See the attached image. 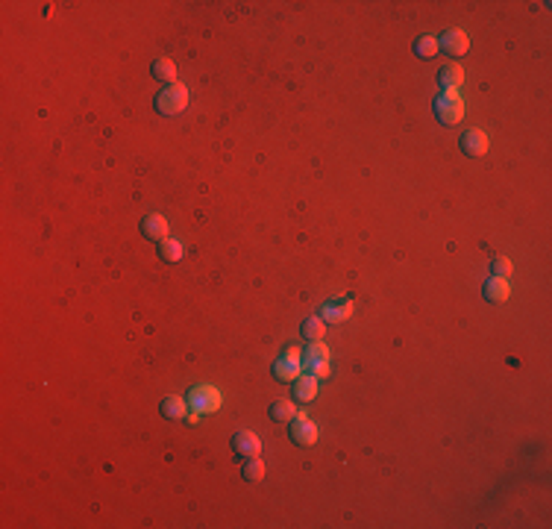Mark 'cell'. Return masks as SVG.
<instances>
[{
	"label": "cell",
	"mask_w": 552,
	"mask_h": 529,
	"mask_svg": "<svg viewBox=\"0 0 552 529\" xmlns=\"http://www.w3.org/2000/svg\"><path fill=\"white\" fill-rule=\"evenodd\" d=\"M141 235L147 238V242H153V244H159V242H165L168 238V221L159 215V212H150V215H144L141 218Z\"/></svg>",
	"instance_id": "7"
},
{
	"label": "cell",
	"mask_w": 552,
	"mask_h": 529,
	"mask_svg": "<svg viewBox=\"0 0 552 529\" xmlns=\"http://www.w3.org/2000/svg\"><path fill=\"white\" fill-rule=\"evenodd\" d=\"M288 438H291V444H297V447H311V444L317 441V427L306 418V414H294Z\"/></svg>",
	"instance_id": "4"
},
{
	"label": "cell",
	"mask_w": 552,
	"mask_h": 529,
	"mask_svg": "<svg viewBox=\"0 0 552 529\" xmlns=\"http://www.w3.org/2000/svg\"><path fill=\"white\" fill-rule=\"evenodd\" d=\"M185 400H189V406H191L197 414H203V412H217V409H221V391H217L215 386H209V382H200V386H194Z\"/></svg>",
	"instance_id": "3"
},
{
	"label": "cell",
	"mask_w": 552,
	"mask_h": 529,
	"mask_svg": "<svg viewBox=\"0 0 552 529\" xmlns=\"http://www.w3.org/2000/svg\"><path fill=\"white\" fill-rule=\"evenodd\" d=\"M326 359H329V350H326L324 341H311V344L303 350V368L320 365V362H326Z\"/></svg>",
	"instance_id": "18"
},
{
	"label": "cell",
	"mask_w": 552,
	"mask_h": 529,
	"mask_svg": "<svg viewBox=\"0 0 552 529\" xmlns=\"http://www.w3.org/2000/svg\"><path fill=\"white\" fill-rule=\"evenodd\" d=\"M432 112L444 127H455V124L464 118V100L458 97V91H441L432 103Z\"/></svg>",
	"instance_id": "2"
},
{
	"label": "cell",
	"mask_w": 552,
	"mask_h": 529,
	"mask_svg": "<svg viewBox=\"0 0 552 529\" xmlns=\"http://www.w3.org/2000/svg\"><path fill=\"white\" fill-rule=\"evenodd\" d=\"M435 80H438L441 91H455L464 82V71L458 68V65H444L438 74H435Z\"/></svg>",
	"instance_id": "13"
},
{
	"label": "cell",
	"mask_w": 552,
	"mask_h": 529,
	"mask_svg": "<svg viewBox=\"0 0 552 529\" xmlns=\"http://www.w3.org/2000/svg\"><path fill=\"white\" fill-rule=\"evenodd\" d=\"M283 359H288V362H297V365H303V350H300L297 344H288V347L283 350Z\"/></svg>",
	"instance_id": "23"
},
{
	"label": "cell",
	"mask_w": 552,
	"mask_h": 529,
	"mask_svg": "<svg viewBox=\"0 0 552 529\" xmlns=\"http://www.w3.org/2000/svg\"><path fill=\"white\" fill-rule=\"evenodd\" d=\"M309 371H311V377H315V379H326L329 377V362H320V365H309Z\"/></svg>",
	"instance_id": "24"
},
{
	"label": "cell",
	"mask_w": 552,
	"mask_h": 529,
	"mask_svg": "<svg viewBox=\"0 0 552 529\" xmlns=\"http://www.w3.org/2000/svg\"><path fill=\"white\" fill-rule=\"evenodd\" d=\"M300 336L309 338V341H324V336H326V324H324V320H320L317 315H311V318L303 320V327H300Z\"/></svg>",
	"instance_id": "17"
},
{
	"label": "cell",
	"mask_w": 552,
	"mask_h": 529,
	"mask_svg": "<svg viewBox=\"0 0 552 529\" xmlns=\"http://www.w3.org/2000/svg\"><path fill=\"white\" fill-rule=\"evenodd\" d=\"M270 371H274V377H276V379H283V382H294V379L300 377V373H303V365H297V362H288V359L279 356V359L274 362V368H270Z\"/></svg>",
	"instance_id": "16"
},
{
	"label": "cell",
	"mask_w": 552,
	"mask_h": 529,
	"mask_svg": "<svg viewBox=\"0 0 552 529\" xmlns=\"http://www.w3.org/2000/svg\"><path fill=\"white\" fill-rule=\"evenodd\" d=\"M182 242H173V238H165V242H159V259H165V262H180L182 259Z\"/></svg>",
	"instance_id": "19"
},
{
	"label": "cell",
	"mask_w": 552,
	"mask_h": 529,
	"mask_svg": "<svg viewBox=\"0 0 552 529\" xmlns=\"http://www.w3.org/2000/svg\"><path fill=\"white\" fill-rule=\"evenodd\" d=\"M294 414H297V406L291 400H274V403H270V409H267V418L276 421V423L294 421Z\"/></svg>",
	"instance_id": "15"
},
{
	"label": "cell",
	"mask_w": 552,
	"mask_h": 529,
	"mask_svg": "<svg viewBox=\"0 0 552 529\" xmlns=\"http://www.w3.org/2000/svg\"><path fill=\"white\" fill-rule=\"evenodd\" d=\"M150 74H153V80L165 82V86H173V82H176V65H173L171 59L159 56V59H153V65H150Z\"/></svg>",
	"instance_id": "14"
},
{
	"label": "cell",
	"mask_w": 552,
	"mask_h": 529,
	"mask_svg": "<svg viewBox=\"0 0 552 529\" xmlns=\"http://www.w3.org/2000/svg\"><path fill=\"white\" fill-rule=\"evenodd\" d=\"M185 106H189V89L180 86V82H173V86H168V89H162L159 95L153 97V109L159 112V115H168V118L180 115Z\"/></svg>",
	"instance_id": "1"
},
{
	"label": "cell",
	"mask_w": 552,
	"mask_h": 529,
	"mask_svg": "<svg viewBox=\"0 0 552 529\" xmlns=\"http://www.w3.org/2000/svg\"><path fill=\"white\" fill-rule=\"evenodd\" d=\"M291 394H294L297 403L315 400V394H317V379L311 377V373H300V377L294 379V386H291Z\"/></svg>",
	"instance_id": "11"
},
{
	"label": "cell",
	"mask_w": 552,
	"mask_h": 529,
	"mask_svg": "<svg viewBox=\"0 0 552 529\" xmlns=\"http://www.w3.org/2000/svg\"><path fill=\"white\" fill-rule=\"evenodd\" d=\"M241 476H244V482H262L265 480V462L259 459H244V471H241Z\"/></svg>",
	"instance_id": "20"
},
{
	"label": "cell",
	"mask_w": 552,
	"mask_h": 529,
	"mask_svg": "<svg viewBox=\"0 0 552 529\" xmlns=\"http://www.w3.org/2000/svg\"><path fill=\"white\" fill-rule=\"evenodd\" d=\"M482 297L488 303H505L512 297V288H508V279H499V277H488V283L482 288Z\"/></svg>",
	"instance_id": "10"
},
{
	"label": "cell",
	"mask_w": 552,
	"mask_h": 529,
	"mask_svg": "<svg viewBox=\"0 0 552 529\" xmlns=\"http://www.w3.org/2000/svg\"><path fill=\"white\" fill-rule=\"evenodd\" d=\"M458 148H461L464 156H485L491 141H488L482 130H464V136L458 139Z\"/></svg>",
	"instance_id": "8"
},
{
	"label": "cell",
	"mask_w": 552,
	"mask_h": 529,
	"mask_svg": "<svg viewBox=\"0 0 552 529\" xmlns=\"http://www.w3.org/2000/svg\"><path fill=\"white\" fill-rule=\"evenodd\" d=\"M438 47L444 50L446 56H464L467 50H470V38H467L461 30H446V33L441 36V41H438Z\"/></svg>",
	"instance_id": "9"
},
{
	"label": "cell",
	"mask_w": 552,
	"mask_h": 529,
	"mask_svg": "<svg viewBox=\"0 0 552 529\" xmlns=\"http://www.w3.org/2000/svg\"><path fill=\"white\" fill-rule=\"evenodd\" d=\"M414 54H418L420 59H432L435 54H438V38H435V36L414 38Z\"/></svg>",
	"instance_id": "21"
},
{
	"label": "cell",
	"mask_w": 552,
	"mask_h": 529,
	"mask_svg": "<svg viewBox=\"0 0 552 529\" xmlns=\"http://www.w3.org/2000/svg\"><path fill=\"white\" fill-rule=\"evenodd\" d=\"M352 315V300L350 297H335V300H326L320 306V320L324 324H344Z\"/></svg>",
	"instance_id": "5"
},
{
	"label": "cell",
	"mask_w": 552,
	"mask_h": 529,
	"mask_svg": "<svg viewBox=\"0 0 552 529\" xmlns=\"http://www.w3.org/2000/svg\"><path fill=\"white\" fill-rule=\"evenodd\" d=\"M232 453L238 456V459H256L259 453H262V438H259L256 432H235L232 435Z\"/></svg>",
	"instance_id": "6"
},
{
	"label": "cell",
	"mask_w": 552,
	"mask_h": 529,
	"mask_svg": "<svg viewBox=\"0 0 552 529\" xmlns=\"http://www.w3.org/2000/svg\"><path fill=\"white\" fill-rule=\"evenodd\" d=\"M512 271H514V265L508 262L505 256H494V259H491V277L508 279V277H512Z\"/></svg>",
	"instance_id": "22"
},
{
	"label": "cell",
	"mask_w": 552,
	"mask_h": 529,
	"mask_svg": "<svg viewBox=\"0 0 552 529\" xmlns=\"http://www.w3.org/2000/svg\"><path fill=\"white\" fill-rule=\"evenodd\" d=\"M159 412H162V418H168V421H182V418H189V400H182V397H165L159 403Z\"/></svg>",
	"instance_id": "12"
}]
</instances>
